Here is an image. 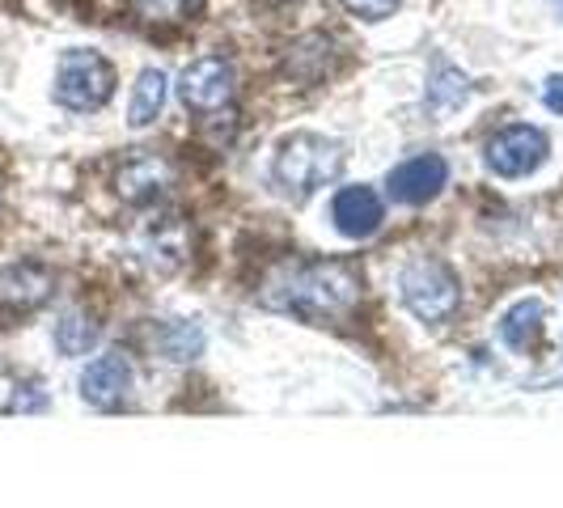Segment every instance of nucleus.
Here are the masks:
<instances>
[{
	"label": "nucleus",
	"mask_w": 563,
	"mask_h": 508,
	"mask_svg": "<svg viewBox=\"0 0 563 508\" xmlns=\"http://www.w3.org/2000/svg\"><path fill=\"white\" fill-rule=\"evenodd\" d=\"M141 258L153 267V272H174L187 263V229L178 221H166V225L148 229L141 238Z\"/></svg>",
	"instance_id": "obj_12"
},
{
	"label": "nucleus",
	"mask_w": 563,
	"mask_h": 508,
	"mask_svg": "<svg viewBox=\"0 0 563 508\" xmlns=\"http://www.w3.org/2000/svg\"><path fill=\"white\" fill-rule=\"evenodd\" d=\"M81 398L89 407H102V411H111L119 407L128 390H132V361L123 356V352H102V356H93L89 365L81 368Z\"/></svg>",
	"instance_id": "obj_9"
},
{
	"label": "nucleus",
	"mask_w": 563,
	"mask_h": 508,
	"mask_svg": "<svg viewBox=\"0 0 563 508\" xmlns=\"http://www.w3.org/2000/svg\"><path fill=\"white\" fill-rule=\"evenodd\" d=\"M178 98H183L187 111L199 114H212L229 107L233 102V68H229V59L203 56L196 64H187L183 77H178Z\"/></svg>",
	"instance_id": "obj_6"
},
{
	"label": "nucleus",
	"mask_w": 563,
	"mask_h": 508,
	"mask_svg": "<svg viewBox=\"0 0 563 508\" xmlns=\"http://www.w3.org/2000/svg\"><path fill=\"white\" fill-rule=\"evenodd\" d=\"M169 187H174V166H169L166 157H157V153H136V157H128L119 174H114V191L123 203H157V199L166 196Z\"/></svg>",
	"instance_id": "obj_8"
},
{
	"label": "nucleus",
	"mask_w": 563,
	"mask_h": 508,
	"mask_svg": "<svg viewBox=\"0 0 563 508\" xmlns=\"http://www.w3.org/2000/svg\"><path fill=\"white\" fill-rule=\"evenodd\" d=\"M547 153H551V144L538 128L512 123V128L496 132L487 141V166L496 169L500 178H526V174H534L547 162Z\"/></svg>",
	"instance_id": "obj_5"
},
{
	"label": "nucleus",
	"mask_w": 563,
	"mask_h": 508,
	"mask_svg": "<svg viewBox=\"0 0 563 508\" xmlns=\"http://www.w3.org/2000/svg\"><path fill=\"white\" fill-rule=\"evenodd\" d=\"M98 343V327L85 313H64L56 322V347L64 356H85Z\"/></svg>",
	"instance_id": "obj_17"
},
{
	"label": "nucleus",
	"mask_w": 563,
	"mask_h": 508,
	"mask_svg": "<svg viewBox=\"0 0 563 508\" xmlns=\"http://www.w3.org/2000/svg\"><path fill=\"white\" fill-rule=\"evenodd\" d=\"M356 18H365V22H382V18H390L398 9V0H343Z\"/></svg>",
	"instance_id": "obj_19"
},
{
	"label": "nucleus",
	"mask_w": 563,
	"mask_h": 508,
	"mask_svg": "<svg viewBox=\"0 0 563 508\" xmlns=\"http://www.w3.org/2000/svg\"><path fill=\"white\" fill-rule=\"evenodd\" d=\"M166 107V73L162 68H144L132 89V107H128V123L132 128H148Z\"/></svg>",
	"instance_id": "obj_14"
},
{
	"label": "nucleus",
	"mask_w": 563,
	"mask_h": 508,
	"mask_svg": "<svg viewBox=\"0 0 563 508\" xmlns=\"http://www.w3.org/2000/svg\"><path fill=\"white\" fill-rule=\"evenodd\" d=\"M542 102H547V111L563 114V77H547V85H542Z\"/></svg>",
	"instance_id": "obj_21"
},
{
	"label": "nucleus",
	"mask_w": 563,
	"mask_h": 508,
	"mask_svg": "<svg viewBox=\"0 0 563 508\" xmlns=\"http://www.w3.org/2000/svg\"><path fill=\"white\" fill-rule=\"evenodd\" d=\"M157 347H162L166 361H196L203 352V331L196 322H166L157 331Z\"/></svg>",
	"instance_id": "obj_16"
},
{
	"label": "nucleus",
	"mask_w": 563,
	"mask_h": 508,
	"mask_svg": "<svg viewBox=\"0 0 563 508\" xmlns=\"http://www.w3.org/2000/svg\"><path fill=\"white\" fill-rule=\"evenodd\" d=\"M136 4H141V13L148 22H178V18H187L196 9L199 0H136Z\"/></svg>",
	"instance_id": "obj_18"
},
{
	"label": "nucleus",
	"mask_w": 563,
	"mask_h": 508,
	"mask_svg": "<svg viewBox=\"0 0 563 508\" xmlns=\"http://www.w3.org/2000/svg\"><path fill=\"white\" fill-rule=\"evenodd\" d=\"M542 322H547V310H542V301H517L512 310H505L500 318V339H505V347L512 352H530L538 339H542Z\"/></svg>",
	"instance_id": "obj_13"
},
{
	"label": "nucleus",
	"mask_w": 563,
	"mask_h": 508,
	"mask_svg": "<svg viewBox=\"0 0 563 508\" xmlns=\"http://www.w3.org/2000/svg\"><path fill=\"white\" fill-rule=\"evenodd\" d=\"M466 93H471V81L445 64V59H437V68H432V81H428V107L441 114H450L453 107H462L466 102Z\"/></svg>",
	"instance_id": "obj_15"
},
{
	"label": "nucleus",
	"mask_w": 563,
	"mask_h": 508,
	"mask_svg": "<svg viewBox=\"0 0 563 508\" xmlns=\"http://www.w3.org/2000/svg\"><path fill=\"white\" fill-rule=\"evenodd\" d=\"M52 292H56V276L38 263H13L9 272H0V310H38L52 301Z\"/></svg>",
	"instance_id": "obj_11"
},
{
	"label": "nucleus",
	"mask_w": 563,
	"mask_h": 508,
	"mask_svg": "<svg viewBox=\"0 0 563 508\" xmlns=\"http://www.w3.org/2000/svg\"><path fill=\"white\" fill-rule=\"evenodd\" d=\"M343 169V148L327 136H313V132H297L276 148V162L272 174L284 191H297V196H310L318 187H327Z\"/></svg>",
	"instance_id": "obj_2"
},
{
	"label": "nucleus",
	"mask_w": 563,
	"mask_h": 508,
	"mask_svg": "<svg viewBox=\"0 0 563 508\" xmlns=\"http://www.w3.org/2000/svg\"><path fill=\"white\" fill-rule=\"evenodd\" d=\"M114 93V68L98 52H64L56 64V102L64 111H102Z\"/></svg>",
	"instance_id": "obj_4"
},
{
	"label": "nucleus",
	"mask_w": 563,
	"mask_h": 508,
	"mask_svg": "<svg viewBox=\"0 0 563 508\" xmlns=\"http://www.w3.org/2000/svg\"><path fill=\"white\" fill-rule=\"evenodd\" d=\"M43 407H47V395L38 386H18V395L4 402V411H13V416L18 411H43Z\"/></svg>",
	"instance_id": "obj_20"
},
{
	"label": "nucleus",
	"mask_w": 563,
	"mask_h": 508,
	"mask_svg": "<svg viewBox=\"0 0 563 508\" xmlns=\"http://www.w3.org/2000/svg\"><path fill=\"white\" fill-rule=\"evenodd\" d=\"M450 187V162L441 153H420V157H407L390 169L386 178V191L395 203H411L420 208L428 199H437L441 191Z\"/></svg>",
	"instance_id": "obj_7"
},
{
	"label": "nucleus",
	"mask_w": 563,
	"mask_h": 508,
	"mask_svg": "<svg viewBox=\"0 0 563 508\" xmlns=\"http://www.w3.org/2000/svg\"><path fill=\"white\" fill-rule=\"evenodd\" d=\"M331 221L343 238H352V242H361V238H373L382 221H386V203L382 196L373 191V187H343L335 191L331 199Z\"/></svg>",
	"instance_id": "obj_10"
},
{
	"label": "nucleus",
	"mask_w": 563,
	"mask_h": 508,
	"mask_svg": "<svg viewBox=\"0 0 563 508\" xmlns=\"http://www.w3.org/2000/svg\"><path fill=\"white\" fill-rule=\"evenodd\" d=\"M356 301H361V280L343 263H327V258L297 263L267 288V306L292 313V318H306V322L343 318V313H352Z\"/></svg>",
	"instance_id": "obj_1"
},
{
	"label": "nucleus",
	"mask_w": 563,
	"mask_h": 508,
	"mask_svg": "<svg viewBox=\"0 0 563 508\" xmlns=\"http://www.w3.org/2000/svg\"><path fill=\"white\" fill-rule=\"evenodd\" d=\"M398 288H402V306L416 313L420 322H445L457 313L462 306V284L453 276L441 258H411L398 276Z\"/></svg>",
	"instance_id": "obj_3"
}]
</instances>
